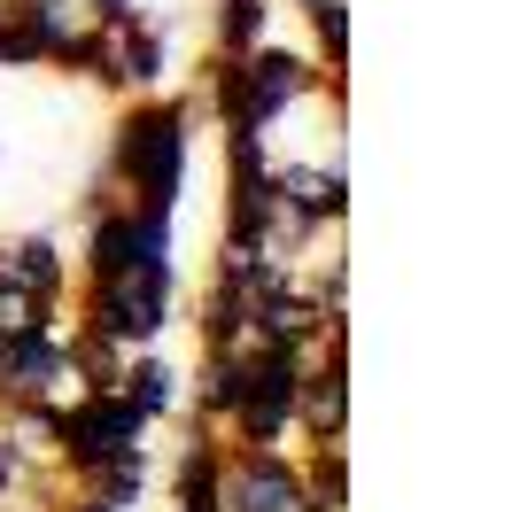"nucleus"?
I'll return each mask as SVG.
<instances>
[{"label": "nucleus", "instance_id": "9b49d317", "mask_svg": "<svg viewBox=\"0 0 512 512\" xmlns=\"http://www.w3.org/2000/svg\"><path fill=\"white\" fill-rule=\"evenodd\" d=\"M117 396H125V404L148 419V427H179V419H187L194 381H187V365L171 357V342H156V350H132V357H125V381H117Z\"/></svg>", "mask_w": 512, "mask_h": 512}, {"label": "nucleus", "instance_id": "f03ea898", "mask_svg": "<svg viewBox=\"0 0 512 512\" xmlns=\"http://www.w3.org/2000/svg\"><path fill=\"white\" fill-rule=\"evenodd\" d=\"M70 319L125 342V350H156L171 342V326L187 319L179 303V272H117V280H78L70 288Z\"/></svg>", "mask_w": 512, "mask_h": 512}, {"label": "nucleus", "instance_id": "412c9836", "mask_svg": "<svg viewBox=\"0 0 512 512\" xmlns=\"http://www.w3.org/2000/svg\"><path fill=\"white\" fill-rule=\"evenodd\" d=\"M0 70H47V55H39V39L24 32V16L0 0Z\"/></svg>", "mask_w": 512, "mask_h": 512}, {"label": "nucleus", "instance_id": "9d476101", "mask_svg": "<svg viewBox=\"0 0 512 512\" xmlns=\"http://www.w3.org/2000/svg\"><path fill=\"white\" fill-rule=\"evenodd\" d=\"M0 288H24L39 295V303H55V311H70V288H78V256L47 233V225H32V233H8L0 241Z\"/></svg>", "mask_w": 512, "mask_h": 512}, {"label": "nucleus", "instance_id": "5701e85b", "mask_svg": "<svg viewBox=\"0 0 512 512\" xmlns=\"http://www.w3.org/2000/svg\"><path fill=\"white\" fill-rule=\"evenodd\" d=\"M55 512H109V505H101V497H86V489H70V497H63Z\"/></svg>", "mask_w": 512, "mask_h": 512}, {"label": "nucleus", "instance_id": "aec40b11", "mask_svg": "<svg viewBox=\"0 0 512 512\" xmlns=\"http://www.w3.org/2000/svg\"><path fill=\"white\" fill-rule=\"evenodd\" d=\"M70 311H55V303H39V295L24 288H0V342H24V334H47V326H63Z\"/></svg>", "mask_w": 512, "mask_h": 512}, {"label": "nucleus", "instance_id": "39448f33", "mask_svg": "<svg viewBox=\"0 0 512 512\" xmlns=\"http://www.w3.org/2000/svg\"><path fill=\"white\" fill-rule=\"evenodd\" d=\"M156 427L132 412L117 388H94V396H78L63 419H55V474L63 481H94L101 466H117L132 450H156L148 443Z\"/></svg>", "mask_w": 512, "mask_h": 512}, {"label": "nucleus", "instance_id": "a211bd4d", "mask_svg": "<svg viewBox=\"0 0 512 512\" xmlns=\"http://www.w3.org/2000/svg\"><path fill=\"white\" fill-rule=\"evenodd\" d=\"M148 481H156V450H132V458L101 466V474L78 481V489H86V497H101L109 512H132V505H148Z\"/></svg>", "mask_w": 512, "mask_h": 512}, {"label": "nucleus", "instance_id": "0eeeda50", "mask_svg": "<svg viewBox=\"0 0 512 512\" xmlns=\"http://www.w3.org/2000/svg\"><path fill=\"white\" fill-rule=\"evenodd\" d=\"M264 187H272V218L288 233H319V225L350 218V171L334 156H272Z\"/></svg>", "mask_w": 512, "mask_h": 512}, {"label": "nucleus", "instance_id": "ddd939ff", "mask_svg": "<svg viewBox=\"0 0 512 512\" xmlns=\"http://www.w3.org/2000/svg\"><path fill=\"white\" fill-rule=\"evenodd\" d=\"M194 334H202V350H256L249 334V295L225 288V280H202V295H194Z\"/></svg>", "mask_w": 512, "mask_h": 512}, {"label": "nucleus", "instance_id": "423d86ee", "mask_svg": "<svg viewBox=\"0 0 512 512\" xmlns=\"http://www.w3.org/2000/svg\"><path fill=\"white\" fill-rule=\"evenodd\" d=\"M78 396H94L78 357H70V319L47 326V334H24L8 342V365H0V404H39V412L63 419Z\"/></svg>", "mask_w": 512, "mask_h": 512}, {"label": "nucleus", "instance_id": "2eb2a0df", "mask_svg": "<svg viewBox=\"0 0 512 512\" xmlns=\"http://www.w3.org/2000/svg\"><path fill=\"white\" fill-rule=\"evenodd\" d=\"M272 39V0H218L210 8V55H249Z\"/></svg>", "mask_w": 512, "mask_h": 512}, {"label": "nucleus", "instance_id": "1a4fd4ad", "mask_svg": "<svg viewBox=\"0 0 512 512\" xmlns=\"http://www.w3.org/2000/svg\"><path fill=\"white\" fill-rule=\"evenodd\" d=\"M8 8H16V16H24V32L39 39L47 70L86 78V63H94V24H101L94 0H8Z\"/></svg>", "mask_w": 512, "mask_h": 512}, {"label": "nucleus", "instance_id": "f8f14e48", "mask_svg": "<svg viewBox=\"0 0 512 512\" xmlns=\"http://www.w3.org/2000/svg\"><path fill=\"white\" fill-rule=\"evenodd\" d=\"M249 373H256V350H202L187 365V419H210V427H225V419L241 412V396H249Z\"/></svg>", "mask_w": 512, "mask_h": 512}, {"label": "nucleus", "instance_id": "6ab92c4d", "mask_svg": "<svg viewBox=\"0 0 512 512\" xmlns=\"http://www.w3.org/2000/svg\"><path fill=\"white\" fill-rule=\"evenodd\" d=\"M70 357H78V373H86V388H117L125 381V342H109V334H94V326L70 319Z\"/></svg>", "mask_w": 512, "mask_h": 512}, {"label": "nucleus", "instance_id": "b1692460", "mask_svg": "<svg viewBox=\"0 0 512 512\" xmlns=\"http://www.w3.org/2000/svg\"><path fill=\"white\" fill-rule=\"evenodd\" d=\"M101 16H125V8H140V0H94Z\"/></svg>", "mask_w": 512, "mask_h": 512}, {"label": "nucleus", "instance_id": "f3484780", "mask_svg": "<svg viewBox=\"0 0 512 512\" xmlns=\"http://www.w3.org/2000/svg\"><path fill=\"white\" fill-rule=\"evenodd\" d=\"M0 443L16 450L32 474L55 466V412H39V404H0Z\"/></svg>", "mask_w": 512, "mask_h": 512}, {"label": "nucleus", "instance_id": "4468645a", "mask_svg": "<svg viewBox=\"0 0 512 512\" xmlns=\"http://www.w3.org/2000/svg\"><path fill=\"white\" fill-rule=\"evenodd\" d=\"M295 16H303V32H311V63L326 78H350V0H295Z\"/></svg>", "mask_w": 512, "mask_h": 512}, {"label": "nucleus", "instance_id": "dca6fc26", "mask_svg": "<svg viewBox=\"0 0 512 512\" xmlns=\"http://www.w3.org/2000/svg\"><path fill=\"white\" fill-rule=\"evenodd\" d=\"M295 474H303V505L311 512H350V458L334 450H295Z\"/></svg>", "mask_w": 512, "mask_h": 512}, {"label": "nucleus", "instance_id": "6e6552de", "mask_svg": "<svg viewBox=\"0 0 512 512\" xmlns=\"http://www.w3.org/2000/svg\"><path fill=\"white\" fill-rule=\"evenodd\" d=\"M218 505H225V512H303L295 450H225Z\"/></svg>", "mask_w": 512, "mask_h": 512}, {"label": "nucleus", "instance_id": "f257e3e1", "mask_svg": "<svg viewBox=\"0 0 512 512\" xmlns=\"http://www.w3.org/2000/svg\"><path fill=\"white\" fill-rule=\"evenodd\" d=\"M194 132H202V109H194L187 86L125 101V109L109 117V140H101V179L125 194L132 210L179 218L187 179H194Z\"/></svg>", "mask_w": 512, "mask_h": 512}, {"label": "nucleus", "instance_id": "20e7f679", "mask_svg": "<svg viewBox=\"0 0 512 512\" xmlns=\"http://www.w3.org/2000/svg\"><path fill=\"white\" fill-rule=\"evenodd\" d=\"M78 280H117V272H179V218L163 210H94L78 233Z\"/></svg>", "mask_w": 512, "mask_h": 512}, {"label": "nucleus", "instance_id": "7ed1b4c3", "mask_svg": "<svg viewBox=\"0 0 512 512\" xmlns=\"http://www.w3.org/2000/svg\"><path fill=\"white\" fill-rule=\"evenodd\" d=\"M86 86L101 94H171L179 86V55H171V24L148 16V8H125V16H101L94 24V63H86Z\"/></svg>", "mask_w": 512, "mask_h": 512}, {"label": "nucleus", "instance_id": "4be33fe9", "mask_svg": "<svg viewBox=\"0 0 512 512\" xmlns=\"http://www.w3.org/2000/svg\"><path fill=\"white\" fill-rule=\"evenodd\" d=\"M24 489H32V466H24L16 450L0 443V505H8V497H24Z\"/></svg>", "mask_w": 512, "mask_h": 512}]
</instances>
